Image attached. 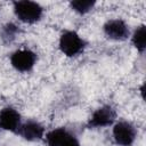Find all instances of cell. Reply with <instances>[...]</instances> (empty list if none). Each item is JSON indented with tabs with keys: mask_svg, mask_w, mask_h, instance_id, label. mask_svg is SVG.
Instances as JSON below:
<instances>
[{
	"mask_svg": "<svg viewBox=\"0 0 146 146\" xmlns=\"http://www.w3.org/2000/svg\"><path fill=\"white\" fill-rule=\"evenodd\" d=\"M13 5L16 17L23 23L33 24L40 21V18L42 17L43 9L39 3L34 1H29V0L15 1Z\"/></svg>",
	"mask_w": 146,
	"mask_h": 146,
	"instance_id": "obj_1",
	"label": "cell"
},
{
	"mask_svg": "<svg viewBox=\"0 0 146 146\" xmlns=\"http://www.w3.org/2000/svg\"><path fill=\"white\" fill-rule=\"evenodd\" d=\"M84 47V40L74 31H65L59 38V49L67 57L79 55L81 51H83Z\"/></svg>",
	"mask_w": 146,
	"mask_h": 146,
	"instance_id": "obj_2",
	"label": "cell"
},
{
	"mask_svg": "<svg viewBox=\"0 0 146 146\" xmlns=\"http://www.w3.org/2000/svg\"><path fill=\"white\" fill-rule=\"evenodd\" d=\"M137 137L136 128L127 122L120 121L113 127V138L115 143L120 146H131Z\"/></svg>",
	"mask_w": 146,
	"mask_h": 146,
	"instance_id": "obj_3",
	"label": "cell"
},
{
	"mask_svg": "<svg viewBox=\"0 0 146 146\" xmlns=\"http://www.w3.org/2000/svg\"><path fill=\"white\" fill-rule=\"evenodd\" d=\"M36 62V55L30 49H19L11 54V66L18 72H29L33 68Z\"/></svg>",
	"mask_w": 146,
	"mask_h": 146,
	"instance_id": "obj_4",
	"label": "cell"
},
{
	"mask_svg": "<svg viewBox=\"0 0 146 146\" xmlns=\"http://www.w3.org/2000/svg\"><path fill=\"white\" fill-rule=\"evenodd\" d=\"M116 119L115 110L110 105H104L97 108L90 116L88 127L89 128H104L112 125Z\"/></svg>",
	"mask_w": 146,
	"mask_h": 146,
	"instance_id": "obj_5",
	"label": "cell"
},
{
	"mask_svg": "<svg viewBox=\"0 0 146 146\" xmlns=\"http://www.w3.org/2000/svg\"><path fill=\"white\" fill-rule=\"evenodd\" d=\"M103 30H104L105 35L111 40L122 41L129 36V27L127 23L120 18L107 21L104 24Z\"/></svg>",
	"mask_w": 146,
	"mask_h": 146,
	"instance_id": "obj_6",
	"label": "cell"
},
{
	"mask_svg": "<svg viewBox=\"0 0 146 146\" xmlns=\"http://www.w3.org/2000/svg\"><path fill=\"white\" fill-rule=\"evenodd\" d=\"M22 138L29 141H35L42 139L44 135V128L41 123L35 120H27L26 122L22 123L16 132Z\"/></svg>",
	"mask_w": 146,
	"mask_h": 146,
	"instance_id": "obj_7",
	"label": "cell"
},
{
	"mask_svg": "<svg viewBox=\"0 0 146 146\" xmlns=\"http://www.w3.org/2000/svg\"><path fill=\"white\" fill-rule=\"evenodd\" d=\"M22 124L21 114L13 107H5L0 111V128L7 131L17 132Z\"/></svg>",
	"mask_w": 146,
	"mask_h": 146,
	"instance_id": "obj_8",
	"label": "cell"
},
{
	"mask_svg": "<svg viewBox=\"0 0 146 146\" xmlns=\"http://www.w3.org/2000/svg\"><path fill=\"white\" fill-rule=\"evenodd\" d=\"M70 131H67L65 128H56L49 131L46 135V141L48 146H59L64 138L68 135Z\"/></svg>",
	"mask_w": 146,
	"mask_h": 146,
	"instance_id": "obj_9",
	"label": "cell"
},
{
	"mask_svg": "<svg viewBox=\"0 0 146 146\" xmlns=\"http://www.w3.org/2000/svg\"><path fill=\"white\" fill-rule=\"evenodd\" d=\"M18 33H19V29L17 25H15L14 23H7L1 27L0 36L5 43H10L16 39Z\"/></svg>",
	"mask_w": 146,
	"mask_h": 146,
	"instance_id": "obj_10",
	"label": "cell"
},
{
	"mask_svg": "<svg viewBox=\"0 0 146 146\" xmlns=\"http://www.w3.org/2000/svg\"><path fill=\"white\" fill-rule=\"evenodd\" d=\"M132 43L137 48L138 51L143 52L146 48V27L145 25H140L137 27L132 34Z\"/></svg>",
	"mask_w": 146,
	"mask_h": 146,
	"instance_id": "obj_11",
	"label": "cell"
},
{
	"mask_svg": "<svg viewBox=\"0 0 146 146\" xmlns=\"http://www.w3.org/2000/svg\"><path fill=\"white\" fill-rule=\"evenodd\" d=\"M95 5H96V2L91 1V0H76V1L70 2L71 8L79 14H86V13L90 11Z\"/></svg>",
	"mask_w": 146,
	"mask_h": 146,
	"instance_id": "obj_12",
	"label": "cell"
},
{
	"mask_svg": "<svg viewBox=\"0 0 146 146\" xmlns=\"http://www.w3.org/2000/svg\"><path fill=\"white\" fill-rule=\"evenodd\" d=\"M59 146H81L79 140L75 138L74 135H72L71 132H68V135L64 138V140L62 141V144Z\"/></svg>",
	"mask_w": 146,
	"mask_h": 146,
	"instance_id": "obj_13",
	"label": "cell"
}]
</instances>
